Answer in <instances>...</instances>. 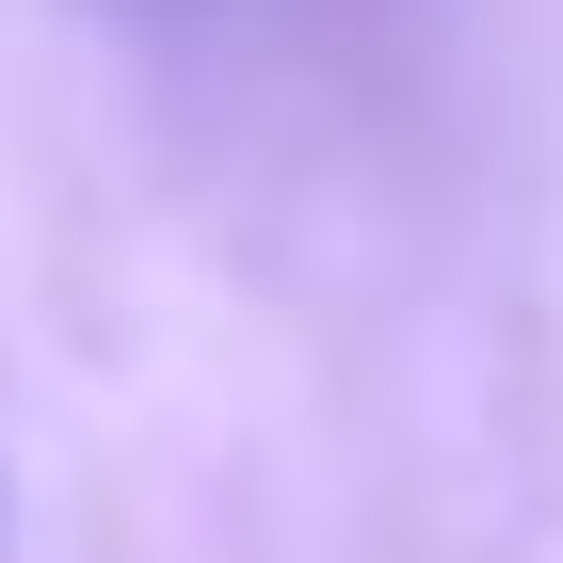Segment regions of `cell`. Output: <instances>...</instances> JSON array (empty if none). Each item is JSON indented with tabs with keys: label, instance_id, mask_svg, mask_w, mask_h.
Wrapping results in <instances>:
<instances>
[{
	"label": "cell",
	"instance_id": "cell-1",
	"mask_svg": "<svg viewBox=\"0 0 563 563\" xmlns=\"http://www.w3.org/2000/svg\"><path fill=\"white\" fill-rule=\"evenodd\" d=\"M0 516H16V499H0Z\"/></svg>",
	"mask_w": 563,
	"mask_h": 563
}]
</instances>
